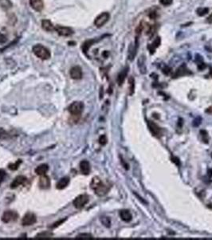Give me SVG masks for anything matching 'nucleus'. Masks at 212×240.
Listing matches in <instances>:
<instances>
[{
	"label": "nucleus",
	"instance_id": "nucleus-44",
	"mask_svg": "<svg viewBox=\"0 0 212 240\" xmlns=\"http://www.w3.org/2000/svg\"><path fill=\"white\" fill-rule=\"evenodd\" d=\"M210 76L212 77V68H210Z\"/></svg>",
	"mask_w": 212,
	"mask_h": 240
},
{
	"label": "nucleus",
	"instance_id": "nucleus-14",
	"mask_svg": "<svg viewBox=\"0 0 212 240\" xmlns=\"http://www.w3.org/2000/svg\"><path fill=\"white\" fill-rule=\"evenodd\" d=\"M80 170H81V173L83 174H85V175H88L90 173V170H91L90 163L88 162L87 160H82L80 162Z\"/></svg>",
	"mask_w": 212,
	"mask_h": 240
},
{
	"label": "nucleus",
	"instance_id": "nucleus-42",
	"mask_svg": "<svg viewBox=\"0 0 212 240\" xmlns=\"http://www.w3.org/2000/svg\"><path fill=\"white\" fill-rule=\"evenodd\" d=\"M207 22H209V23H212V14L209 16L208 18H207Z\"/></svg>",
	"mask_w": 212,
	"mask_h": 240
},
{
	"label": "nucleus",
	"instance_id": "nucleus-43",
	"mask_svg": "<svg viewBox=\"0 0 212 240\" xmlns=\"http://www.w3.org/2000/svg\"><path fill=\"white\" fill-rule=\"evenodd\" d=\"M156 12H152V13H151V14H150L151 18H152V19H153V18H156Z\"/></svg>",
	"mask_w": 212,
	"mask_h": 240
},
{
	"label": "nucleus",
	"instance_id": "nucleus-11",
	"mask_svg": "<svg viewBox=\"0 0 212 240\" xmlns=\"http://www.w3.org/2000/svg\"><path fill=\"white\" fill-rule=\"evenodd\" d=\"M191 72L187 69V67L186 66L184 63L181 65L175 71V73L173 75V78H178V77H181V76L183 75H187V74H191Z\"/></svg>",
	"mask_w": 212,
	"mask_h": 240
},
{
	"label": "nucleus",
	"instance_id": "nucleus-6",
	"mask_svg": "<svg viewBox=\"0 0 212 240\" xmlns=\"http://www.w3.org/2000/svg\"><path fill=\"white\" fill-rule=\"evenodd\" d=\"M109 14L108 12H104V13H101V14L97 16L96 18L95 21H94V24L97 27H101L102 26H104L106 22L109 21Z\"/></svg>",
	"mask_w": 212,
	"mask_h": 240
},
{
	"label": "nucleus",
	"instance_id": "nucleus-5",
	"mask_svg": "<svg viewBox=\"0 0 212 240\" xmlns=\"http://www.w3.org/2000/svg\"><path fill=\"white\" fill-rule=\"evenodd\" d=\"M89 200V197L87 194H81V195L77 196V198L73 200V206H75L77 209H81L88 203Z\"/></svg>",
	"mask_w": 212,
	"mask_h": 240
},
{
	"label": "nucleus",
	"instance_id": "nucleus-16",
	"mask_svg": "<svg viewBox=\"0 0 212 240\" xmlns=\"http://www.w3.org/2000/svg\"><path fill=\"white\" fill-rule=\"evenodd\" d=\"M128 71H129V67H125V69H123V70L120 72L118 76H117V81L119 86H121V85L124 83V82H125V78L127 77Z\"/></svg>",
	"mask_w": 212,
	"mask_h": 240
},
{
	"label": "nucleus",
	"instance_id": "nucleus-18",
	"mask_svg": "<svg viewBox=\"0 0 212 240\" xmlns=\"http://www.w3.org/2000/svg\"><path fill=\"white\" fill-rule=\"evenodd\" d=\"M42 27L46 31H53L55 29V26L53 25L52 22L49 19H44L42 21Z\"/></svg>",
	"mask_w": 212,
	"mask_h": 240
},
{
	"label": "nucleus",
	"instance_id": "nucleus-20",
	"mask_svg": "<svg viewBox=\"0 0 212 240\" xmlns=\"http://www.w3.org/2000/svg\"><path fill=\"white\" fill-rule=\"evenodd\" d=\"M49 170V166L47 164H41L35 169V173L38 175H44Z\"/></svg>",
	"mask_w": 212,
	"mask_h": 240
},
{
	"label": "nucleus",
	"instance_id": "nucleus-29",
	"mask_svg": "<svg viewBox=\"0 0 212 240\" xmlns=\"http://www.w3.org/2000/svg\"><path fill=\"white\" fill-rule=\"evenodd\" d=\"M21 162H22V161H21V160H19V161H17V162H16L15 163L10 164V165H9V166H9V168H10V170H17V169H18V166H19V165H20V163H21Z\"/></svg>",
	"mask_w": 212,
	"mask_h": 240
},
{
	"label": "nucleus",
	"instance_id": "nucleus-2",
	"mask_svg": "<svg viewBox=\"0 0 212 240\" xmlns=\"http://www.w3.org/2000/svg\"><path fill=\"white\" fill-rule=\"evenodd\" d=\"M33 52L38 58L42 60L49 59L51 56L50 51L46 46H42L41 44H37L33 47Z\"/></svg>",
	"mask_w": 212,
	"mask_h": 240
},
{
	"label": "nucleus",
	"instance_id": "nucleus-13",
	"mask_svg": "<svg viewBox=\"0 0 212 240\" xmlns=\"http://www.w3.org/2000/svg\"><path fill=\"white\" fill-rule=\"evenodd\" d=\"M30 6L36 11H42L43 10V0H30Z\"/></svg>",
	"mask_w": 212,
	"mask_h": 240
},
{
	"label": "nucleus",
	"instance_id": "nucleus-28",
	"mask_svg": "<svg viewBox=\"0 0 212 240\" xmlns=\"http://www.w3.org/2000/svg\"><path fill=\"white\" fill-rule=\"evenodd\" d=\"M8 138H9V134L7 132L2 128H0V139H6Z\"/></svg>",
	"mask_w": 212,
	"mask_h": 240
},
{
	"label": "nucleus",
	"instance_id": "nucleus-31",
	"mask_svg": "<svg viewBox=\"0 0 212 240\" xmlns=\"http://www.w3.org/2000/svg\"><path fill=\"white\" fill-rule=\"evenodd\" d=\"M99 142H100V144L103 145V146L107 143V138H106V136L101 135V137L99 138Z\"/></svg>",
	"mask_w": 212,
	"mask_h": 240
},
{
	"label": "nucleus",
	"instance_id": "nucleus-12",
	"mask_svg": "<svg viewBox=\"0 0 212 240\" xmlns=\"http://www.w3.org/2000/svg\"><path fill=\"white\" fill-rule=\"evenodd\" d=\"M38 185L41 189H48L50 186V179L47 175L44 174V175H41L39 178V182H38Z\"/></svg>",
	"mask_w": 212,
	"mask_h": 240
},
{
	"label": "nucleus",
	"instance_id": "nucleus-7",
	"mask_svg": "<svg viewBox=\"0 0 212 240\" xmlns=\"http://www.w3.org/2000/svg\"><path fill=\"white\" fill-rule=\"evenodd\" d=\"M148 126L149 130L151 133L152 134L153 136L156 137V138H160L162 135V130L161 128L157 125L156 123H155L152 121H148Z\"/></svg>",
	"mask_w": 212,
	"mask_h": 240
},
{
	"label": "nucleus",
	"instance_id": "nucleus-9",
	"mask_svg": "<svg viewBox=\"0 0 212 240\" xmlns=\"http://www.w3.org/2000/svg\"><path fill=\"white\" fill-rule=\"evenodd\" d=\"M36 221H37V218H36L35 214L33 213H27L22 218V224L23 226H30V225L35 223Z\"/></svg>",
	"mask_w": 212,
	"mask_h": 240
},
{
	"label": "nucleus",
	"instance_id": "nucleus-30",
	"mask_svg": "<svg viewBox=\"0 0 212 240\" xmlns=\"http://www.w3.org/2000/svg\"><path fill=\"white\" fill-rule=\"evenodd\" d=\"M76 238H93V236H92V234H85V233H83V234H78V235H77Z\"/></svg>",
	"mask_w": 212,
	"mask_h": 240
},
{
	"label": "nucleus",
	"instance_id": "nucleus-38",
	"mask_svg": "<svg viewBox=\"0 0 212 240\" xmlns=\"http://www.w3.org/2000/svg\"><path fill=\"white\" fill-rule=\"evenodd\" d=\"M142 30H143V26H141V25L138 26V27L136 29V33H137V35H139V34H141V32L142 31Z\"/></svg>",
	"mask_w": 212,
	"mask_h": 240
},
{
	"label": "nucleus",
	"instance_id": "nucleus-4",
	"mask_svg": "<svg viewBox=\"0 0 212 240\" xmlns=\"http://www.w3.org/2000/svg\"><path fill=\"white\" fill-rule=\"evenodd\" d=\"M18 214L15 210H6L3 213L2 216V221L5 223H8V222H14L18 219Z\"/></svg>",
	"mask_w": 212,
	"mask_h": 240
},
{
	"label": "nucleus",
	"instance_id": "nucleus-36",
	"mask_svg": "<svg viewBox=\"0 0 212 240\" xmlns=\"http://www.w3.org/2000/svg\"><path fill=\"white\" fill-rule=\"evenodd\" d=\"M163 72H164L165 74H169L171 72H172V69H171L170 67H168V66H166V67L163 69Z\"/></svg>",
	"mask_w": 212,
	"mask_h": 240
},
{
	"label": "nucleus",
	"instance_id": "nucleus-34",
	"mask_svg": "<svg viewBox=\"0 0 212 240\" xmlns=\"http://www.w3.org/2000/svg\"><path fill=\"white\" fill-rule=\"evenodd\" d=\"M201 123V118H199V117H198V118H196L194 120V122H193V125H194L195 126H199Z\"/></svg>",
	"mask_w": 212,
	"mask_h": 240
},
{
	"label": "nucleus",
	"instance_id": "nucleus-25",
	"mask_svg": "<svg viewBox=\"0 0 212 240\" xmlns=\"http://www.w3.org/2000/svg\"><path fill=\"white\" fill-rule=\"evenodd\" d=\"M101 221L104 226H106V227H109V226H111V220H110L109 217H102L101 218Z\"/></svg>",
	"mask_w": 212,
	"mask_h": 240
},
{
	"label": "nucleus",
	"instance_id": "nucleus-15",
	"mask_svg": "<svg viewBox=\"0 0 212 240\" xmlns=\"http://www.w3.org/2000/svg\"><path fill=\"white\" fill-rule=\"evenodd\" d=\"M26 181V178L23 175H19L18 177H16L14 179V181L11 182L10 184V188L12 189H14V188H17L18 186H21L23 183H25V182Z\"/></svg>",
	"mask_w": 212,
	"mask_h": 240
},
{
	"label": "nucleus",
	"instance_id": "nucleus-32",
	"mask_svg": "<svg viewBox=\"0 0 212 240\" xmlns=\"http://www.w3.org/2000/svg\"><path fill=\"white\" fill-rule=\"evenodd\" d=\"M160 2L164 6H170L172 3L173 0H160Z\"/></svg>",
	"mask_w": 212,
	"mask_h": 240
},
{
	"label": "nucleus",
	"instance_id": "nucleus-26",
	"mask_svg": "<svg viewBox=\"0 0 212 240\" xmlns=\"http://www.w3.org/2000/svg\"><path fill=\"white\" fill-rule=\"evenodd\" d=\"M208 11H209L208 8L200 7V8H199L196 12H197V14H198V15L204 16L205 14H206L207 13H208Z\"/></svg>",
	"mask_w": 212,
	"mask_h": 240
},
{
	"label": "nucleus",
	"instance_id": "nucleus-27",
	"mask_svg": "<svg viewBox=\"0 0 212 240\" xmlns=\"http://www.w3.org/2000/svg\"><path fill=\"white\" fill-rule=\"evenodd\" d=\"M52 235H53V234H52L51 232L45 231L38 234L36 235V237H37V238H50Z\"/></svg>",
	"mask_w": 212,
	"mask_h": 240
},
{
	"label": "nucleus",
	"instance_id": "nucleus-39",
	"mask_svg": "<svg viewBox=\"0 0 212 240\" xmlns=\"http://www.w3.org/2000/svg\"><path fill=\"white\" fill-rule=\"evenodd\" d=\"M65 220H66V219H63V220H60L59 222H55V223H54V225H53V226H52V227H53V228H54V227H56V226H59V225H60V224H61V223H62V222H65Z\"/></svg>",
	"mask_w": 212,
	"mask_h": 240
},
{
	"label": "nucleus",
	"instance_id": "nucleus-19",
	"mask_svg": "<svg viewBox=\"0 0 212 240\" xmlns=\"http://www.w3.org/2000/svg\"><path fill=\"white\" fill-rule=\"evenodd\" d=\"M120 216H121V219L123 220L124 222H130L133 218V215H132L131 212L129 210H122L120 212Z\"/></svg>",
	"mask_w": 212,
	"mask_h": 240
},
{
	"label": "nucleus",
	"instance_id": "nucleus-10",
	"mask_svg": "<svg viewBox=\"0 0 212 240\" xmlns=\"http://www.w3.org/2000/svg\"><path fill=\"white\" fill-rule=\"evenodd\" d=\"M70 77H71L73 79H81L82 78V70H81V68L78 66H73V67L70 69Z\"/></svg>",
	"mask_w": 212,
	"mask_h": 240
},
{
	"label": "nucleus",
	"instance_id": "nucleus-24",
	"mask_svg": "<svg viewBox=\"0 0 212 240\" xmlns=\"http://www.w3.org/2000/svg\"><path fill=\"white\" fill-rule=\"evenodd\" d=\"M0 6L4 9H9L12 6V3L10 0H0Z\"/></svg>",
	"mask_w": 212,
	"mask_h": 240
},
{
	"label": "nucleus",
	"instance_id": "nucleus-1",
	"mask_svg": "<svg viewBox=\"0 0 212 240\" xmlns=\"http://www.w3.org/2000/svg\"><path fill=\"white\" fill-rule=\"evenodd\" d=\"M90 186L94 190L96 194L98 196H104L107 194L109 190V187L105 185L100 178L98 177H94L92 179V182L90 183Z\"/></svg>",
	"mask_w": 212,
	"mask_h": 240
},
{
	"label": "nucleus",
	"instance_id": "nucleus-23",
	"mask_svg": "<svg viewBox=\"0 0 212 240\" xmlns=\"http://www.w3.org/2000/svg\"><path fill=\"white\" fill-rule=\"evenodd\" d=\"M129 94L133 95L135 90V80L133 77H130L129 79Z\"/></svg>",
	"mask_w": 212,
	"mask_h": 240
},
{
	"label": "nucleus",
	"instance_id": "nucleus-45",
	"mask_svg": "<svg viewBox=\"0 0 212 240\" xmlns=\"http://www.w3.org/2000/svg\"><path fill=\"white\" fill-rule=\"evenodd\" d=\"M211 158H212V153H211Z\"/></svg>",
	"mask_w": 212,
	"mask_h": 240
},
{
	"label": "nucleus",
	"instance_id": "nucleus-40",
	"mask_svg": "<svg viewBox=\"0 0 212 240\" xmlns=\"http://www.w3.org/2000/svg\"><path fill=\"white\" fill-rule=\"evenodd\" d=\"M172 162H175V163L176 164V165H178V166H179V159L177 158H172Z\"/></svg>",
	"mask_w": 212,
	"mask_h": 240
},
{
	"label": "nucleus",
	"instance_id": "nucleus-3",
	"mask_svg": "<svg viewBox=\"0 0 212 240\" xmlns=\"http://www.w3.org/2000/svg\"><path fill=\"white\" fill-rule=\"evenodd\" d=\"M84 103L80 101H76L69 106V111L72 115L79 116L83 112Z\"/></svg>",
	"mask_w": 212,
	"mask_h": 240
},
{
	"label": "nucleus",
	"instance_id": "nucleus-35",
	"mask_svg": "<svg viewBox=\"0 0 212 240\" xmlns=\"http://www.w3.org/2000/svg\"><path fill=\"white\" fill-rule=\"evenodd\" d=\"M5 176H6V172L1 169V170H0V182H2V181H3Z\"/></svg>",
	"mask_w": 212,
	"mask_h": 240
},
{
	"label": "nucleus",
	"instance_id": "nucleus-17",
	"mask_svg": "<svg viewBox=\"0 0 212 240\" xmlns=\"http://www.w3.org/2000/svg\"><path fill=\"white\" fill-rule=\"evenodd\" d=\"M70 178H68V177H64V178H61L58 182L57 185H56V187L58 190H63L66 186L69 185L70 183Z\"/></svg>",
	"mask_w": 212,
	"mask_h": 240
},
{
	"label": "nucleus",
	"instance_id": "nucleus-33",
	"mask_svg": "<svg viewBox=\"0 0 212 240\" xmlns=\"http://www.w3.org/2000/svg\"><path fill=\"white\" fill-rule=\"evenodd\" d=\"M200 133H201V135H202V137H203L202 140H203V141H204L205 142H208V141H207V140H206V138H207V132L205 131V130H201Z\"/></svg>",
	"mask_w": 212,
	"mask_h": 240
},
{
	"label": "nucleus",
	"instance_id": "nucleus-8",
	"mask_svg": "<svg viewBox=\"0 0 212 240\" xmlns=\"http://www.w3.org/2000/svg\"><path fill=\"white\" fill-rule=\"evenodd\" d=\"M54 30H56L59 35L64 36V37H68V36H70L73 34V30L71 28L67 27V26H60V25L56 26Z\"/></svg>",
	"mask_w": 212,
	"mask_h": 240
},
{
	"label": "nucleus",
	"instance_id": "nucleus-21",
	"mask_svg": "<svg viewBox=\"0 0 212 240\" xmlns=\"http://www.w3.org/2000/svg\"><path fill=\"white\" fill-rule=\"evenodd\" d=\"M160 45V38H159V37H157V38L155 39V41L153 42L152 44H151V45H148V49L150 50L151 54H153V53L155 52V50H156V48L158 47Z\"/></svg>",
	"mask_w": 212,
	"mask_h": 240
},
{
	"label": "nucleus",
	"instance_id": "nucleus-41",
	"mask_svg": "<svg viewBox=\"0 0 212 240\" xmlns=\"http://www.w3.org/2000/svg\"><path fill=\"white\" fill-rule=\"evenodd\" d=\"M205 111H206V113H208V114H212V106H210V107L207 108Z\"/></svg>",
	"mask_w": 212,
	"mask_h": 240
},
{
	"label": "nucleus",
	"instance_id": "nucleus-22",
	"mask_svg": "<svg viewBox=\"0 0 212 240\" xmlns=\"http://www.w3.org/2000/svg\"><path fill=\"white\" fill-rule=\"evenodd\" d=\"M138 66H139L140 70H141V73L145 74L146 73V66L145 65V58L142 56L140 57L139 60H138Z\"/></svg>",
	"mask_w": 212,
	"mask_h": 240
},
{
	"label": "nucleus",
	"instance_id": "nucleus-37",
	"mask_svg": "<svg viewBox=\"0 0 212 240\" xmlns=\"http://www.w3.org/2000/svg\"><path fill=\"white\" fill-rule=\"evenodd\" d=\"M6 41V37L4 34H0V43H4Z\"/></svg>",
	"mask_w": 212,
	"mask_h": 240
}]
</instances>
